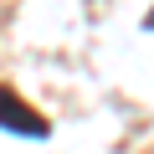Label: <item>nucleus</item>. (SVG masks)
Segmentation results:
<instances>
[{
  "label": "nucleus",
  "mask_w": 154,
  "mask_h": 154,
  "mask_svg": "<svg viewBox=\"0 0 154 154\" xmlns=\"http://www.w3.org/2000/svg\"><path fill=\"white\" fill-rule=\"evenodd\" d=\"M0 128H5V134H21V139H46V134H51V123H46L26 98H16L5 82H0Z\"/></svg>",
  "instance_id": "f257e3e1"
},
{
  "label": "nucleus",
  "mask_w": 154,
  "mask_h": 154,
  "mask_svg": "<svg viewBox=\"0 0 154 154\" xmlns=\"http://www.w3.org/2000/svg\"><path fill=\"white\" fill-rule=\"evenodd\" d=\"M144 31H154V11H149V16H144Z\"/></svg>",
  "instance_id": "f03ea898"
}]
</instances>
